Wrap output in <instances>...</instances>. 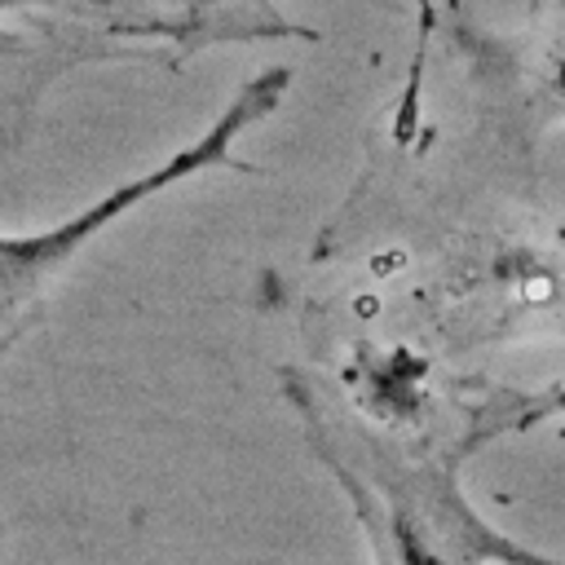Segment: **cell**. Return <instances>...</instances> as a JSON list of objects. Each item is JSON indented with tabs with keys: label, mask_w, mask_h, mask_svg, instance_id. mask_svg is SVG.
Masks as SVG:
<instances>
[{
	"label": "cell",
	"mask_w": 565,
	"mask_h": 565,
	"mask_svg": "<svg viewBox=\"0 0 565 565\" xmlns=\"http://www.w3.org/2000/svg\"><path fill=\"white\" fill-rule=\"evenodd\" d=\"M291 88V71L287 66H265L256 71L230 102L225 110L185 146H177L163 163L146 168L141 177L119 181L115 190H106L102 199H93L88 207L71 212L57 225L44 230H26V234H0V349L13 344L26 322L35 318V309L44 305V296L53 291V282L62 278V269L110 225H119L124 216H132L137 207H146L150 199H159L163 190L194 181L203 172H252L247 159L234 154L238 137L247 128H256L260 119H269L282 97Z\"/></svg>",
	"instance_id": "obj_1"
},
{
	"label": "cell",
	"mask_w": 565,
	"mask_h": 565,
	"mask_svg": "<svg viewBox=\"0 0 565 565\" xmlns=\"http://www.w3.org/2000/svg\"><path fill=\"white\" fill-rule=\"evenodd\" d=\"M163 0H0V132L9 110L40 102L75 62H181L207 31L159 9Z\"/></svg>",
	"instance_id": "obj_2"
},
{
	"label": "cell",
	"mask_w": 565,
	"mask_h": 565,
	"mask_svg": "<svg viewBox=\"0 0 565 565\" xmlns=\"http://www.w3.org/2000/svg\"><path fill=\"white\" fill-rule=\"evenodd\" d=\"M340 472V481L349 486L358 516L366 525V534L388 552L393 565H565L552 556H539L512 539H503L499 530H490L468 499L459 494L450 468H411V472H393L384 477V512L371 503V494L362 490V481L331 463Z\"/></svg>",
	"instance_id": "obj_3"
}]
</instances>
